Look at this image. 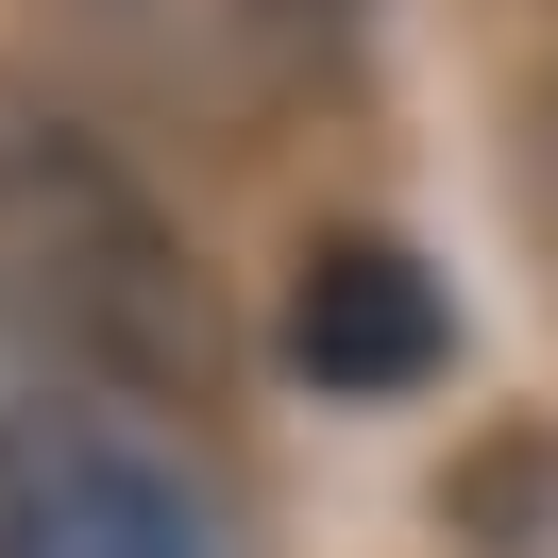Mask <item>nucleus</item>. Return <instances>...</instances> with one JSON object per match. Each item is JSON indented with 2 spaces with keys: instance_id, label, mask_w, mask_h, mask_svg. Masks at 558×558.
Here are the masks:
<instances>
[{
  "instance_id": "7ed1b4c3",
  "label": "nucleus",
  "mask_w": 558,
  "mask_h": 558,
  "mask_svg": "<svg viewBox=\"0 0 558 558\" xmlns=\"http://www.w3.org/2000/svg\"><path fill=\"white\" fill-rule=\"evenodd\" d=\"M440 355H457V305H440V271H423L407 238H373V220L305 238V271H288V373H305V389L407 407Z\"/></svg>"
},
{
  "instance_id": "39448f33",
  "label": "nucleus",
  "mask_w": 558,
  "mask_h": 558,
  "mask_svg": "<svg viewBox=\"0 0 558 558\" xmlns=\"http://www.w3.org/2000/svg\"><path fill=\"white\" fill-rule=\"evenodd\" d=\"M542 186H558V85H542Z\"/></svg>"
},
{
  "instance_id": "f03ea898",
  "label": "nucleus",
  "mask_w": 558,
  "mask_h": 558,
  "mask_svg": "<svg viewBox=\"0 0 558 558\" xmlns=\"http://www.w3.org/2000/svg\"><path fill=\"white\" fill-rule=\"evenodd\" d=\"M0 558H220V524L136 440V407H102L17 339L0 355Z\"/></svg>"
},
{
  "instance_id": "20e7f679",
  "label": "nucleus",
  "mask_w": 558,
  "mask_h": 558,
  "mask_svg": "<svg viewBox=\"0 0 558 558\" xmlns=\"http://www.w3.org/2000/svg\"><path fill=\"white\" fill-rule=\"evenodd\" d=\"M204 17H220L238 51H271V69H339L373 0H204Z\"/></svg>"
},
{
  "instance_id": "f257e3e1",
  "label": "nucleus",
  "mask_w": 558,
  "mask_h": 558,
  "mask_svg": "<svg viewBox=\"0 0 558 558\" xmlns=\"http://www.w3.org/2000/svg\"><path fill=\"white\" fill-rule=\"evenodd\" d=\"M0 305L51 373L102 407H204L220 389V288L136 153H102L69 102L0 85Z\"/></svg>"
}]
</instances>
